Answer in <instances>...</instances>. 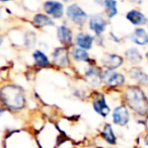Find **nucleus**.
Returning <instances> with one entry per match:
<instances>
[{
	"instance_id": "obj_23",
	"label": "nucleus",
	"mask_w": 148,
	"mask_h": 148,
	"mask_svg": "<svg viewBox=\"0 0 148 148\" xmlns=\"http://www.w3.org/2000/svg\"><path fill=\"white\" fill-rule=\"evenodd\" d=\"M36 43V36L33 33H29L25 35V45L27 47H34Z\"/></svg>"
},
{
	"instance_id": "obj_4",
	"label": "nucleus",
	"mask_w": 148,
	"mask_h": 148,
	"mask_svg": "<svg viewBox=\"0 0 148 148\" xmlns=\"http://www.w3.org/2000/svg\"><path fill=\"white\" fill-rule=\"evenodd\" d=\"M101 78L109 86H119L125 82V77L123 74L114 72L113 70L105 71L101 74Z\"/></svg>"
},
{
	"instance_id": "obj_24",
	"label": "nucleus",
	"mask_w": 148,
	"mask_h": 148,
	"mask_svg": "<svg viewBox=\"0 0 148 148\" xmlns=\"http://www.w3.org/2000/svg\"><path fill=\"white\" fill-rule=\"evenodd\" d=\"M144 143H145L146 145L148 146V134H147V135L145 136V138H144Z\"/></svg>"
},
{
	"instance_id": "obj_16",
	"label": "nucleus",
	"mask_w": 148,
	"mask_h": 148,
	"mask_svg": "<svg viewBox=\"0 0 148 148\" xmlns=\"http://www.w3.org/2000/svg\"><path fill=\"white\" fill-rule=\"evenodd\" d=\"M57 36L60 42L62 44H64V45H68V44H70L72 42V33L65 25H62V27H60L58 29Z\"/></svg>"
},
{
	"instance_id": "obj_5",
	"label": "nucleus",
	"mask_w": 148,
	"mask_h": 148,
	"mask_svg": "<svg viewBox=\"0 0 148 148\" xmlns=\"http://www.w3.org/2000/svg\"><path fill=\"white\" fill-rule=\"evenodd\" d=\"M130 119L129 111L125 106H119L114 110L113 113V121L116 125L125 126L128 124Z\"/></svg>"
},
{
	"instance_id": "obj_9",
	"label": "nucleus",
	"mask_w": 148,
	"mask_h": 148,
	"mask_svg": "<svg viewBox=\"0 0 148 148\" xmlns=\"http://www.w3.org/2000/svg\"><path fill=\"white\" fill-rule=\"evenodd\" d=\"M53 62L58 66H66L69 63L68 52L64 48H58L53 53Z\"/></svg>"
},
{
	"instance_id": "obj_11",
	"label": "nucleus",
	"mask_w": 148,
	"mask_h": 148,
	"mask_svg": "<svg viewBox=\"0 0 148 148\" xmlns=\"http://www.w3.org/2000/svg\"><path fill=\"white\" fill-rule=\"evenodd\" d=\"M103 64L108 68V70L116 69L123 64V58L116 54H110L103 58Z\"/></svg>"
},
{
	"instance_id": "obj_15",
	"label": "nucleus",
	"mask_w": 148,
	"mask_h": 148,
	"mask_svg": "<svg viewBox=\"0 0 148 148\" xmlns=\"http://www.w3.org/2000/svg\"><path fill=\"white\" fill-rule=\"evenodd\" d=\"M129 74H130V76H131V78L137 80L138 82L141 83V84L148 86V75L146 73H144L142 70H140L139 68H137V67L132 68V69L130 70Z\"/></svg>"
},
{
	"instance_id": "obj_8",
	"label": "nucleus",
	"mask_w": 148,
	"mask_h": 148,
	"mask_svg": "<svg viewBox=\"0 0 148 148\" xmlns=\"http://www.w3.org/2000/svg\"><path fill=\"white\" fill-rule=\"evenodd\" d=\"M45 10L48 14L53 15L55 18H60L63 15V5L57 1H48L45 3Z\"/></svg>"
},
{
	"instance_id": "obj_1",
	"label": "nucleus",
	"mask_w": 148,
	"mask_h": 148,
	"mask_svg": "<svg viewBox=\"0 0 148 148\" xmlns=\"http://www.w3.org/2000/svg\"><path fill=\"white\" fill-rule=\"evenodd\" d=\"M125 99L128 106L139 115L148 114V99L139 86H130L125 91Z\"/></svg>"
},
{
	"instance_id": "obj_13",
	"label": "nucleus",
	"mask_w": 148,
	"mask_h": 148,
	"mask_svg": "<svg viewBox=\"0 0 148 148\" xmlns=\"http://www.w3.org/2000/svg\"><path fill=\"white\" fill-rule=\"evenodd\" d=\"M85 76H86V80L89 84H91L92 86H97L99 84L101 79V74L99 72V70L95 69V68L91 67L87 70V72L85 73Z\"/></svg>"
},
{
	"instance_id": "obj_6",
	"label": "nucleus",
	"mask_w": 148,
	"mask_h": 148,
	"mask_svg": "<svg viewBox=\"0 0 148 148\" xmlns=\"http://www.w3.org/2000/svg\"><path fill=\"white\" fill-rule=\"evenodd\" d=\"M89 27L97 35H101L107 27V21L101 14L91 15L89 19Z\"/></svg>"
},
{
	"instance_id": "obj_10",
	"label": "nucleus",
	"mask_w": 148,
	"mask_h": 148,
	"mask_svg": "<svg viewBox=\"0 0 148 148\" xmlns=\"http://www.w3.org/2000/svg\"><path fill=\"white\" fill-rule=\"evenodd\" d=\"M93 109L97 114H99L103 117H107L110 114V108L106 103L105 97L101 95H99V97H97L95 101H93Z\"/></svg>"
},
{
	"instance_id": "obj_18",
	"label": "nucleus",
	"mask_w": 148,
	"mask_h": 148,
	"mask_svg": "<svg viewBox=\"0 0 148 148\" xmlns=\"http://www.w3.org/2000/svg\"><path fill=\"white\" fill-rule=\"evenodd\" d=\"M103 136L108 143L112 144V145L116 143V136H115V134H114L112 126L110 125V124H106L105 125L103 130Z\"/></svg>"
},
{
	"instance_id": "obj_21",
	"label": "nucleus",
	"mask_w": 148,
	"mask_h": 148,
	"mask_svg": "<svg viewBox=\"0 0 148 148\" xmlns=\"http://www.w3.org/2000/svg\"><path fill=\"white\" fill-rule=\"evenodd\" d=\"M34 59H35L36 63L39 66H42V67H46V66L49 65V59L41 51H36L34 53Z\"/></svg>"
},
{
	"instance_id": "obj_7",
	"label": "nucleus",
	"mask_w": 148,
	"mask_h": 148,
	"mask_svg": "<svg viewBox=\"0 0 148 148\" xmlns=\"http://www.w3.org/2000/svg\"><path fill=\"white\" fill-rule=\"evenodd\" d=\"M127 19L134 25H145L147 23L148 19L147 17L142 13L141 11L137 10V9H132L126 15Z\"/></svg>"
},
{
	"instance_id": "obj_25",
	"label": "nucleus",
	"mask_w": 148,
	"mask_h": 148,
	"mask_svg": "<svg viewBox=\"0 0 148 148\" xmlns=\"http://www.w3.org/2000/svg\"><path fill=\"white\" fill-rule=\"evenodd\" d=\"M146 59H147V61H148V52L146 53Z\"/></svg>"
},
{
	"instance_id": "obj_22",
	"label": "nucleus",
	"mask_w": 148,
	"mask_h": 148,
	"mask_svg": "<svg viewBox=\"0 0 148 148\" xmlns=\"http://www.w3.org/2000/svg\"><path fill=\"white\" fill-rule=\"evenodd\" d=\"M73 57L77 61H87L89 59V56L85 50L81 48H75L73 51Z\"/></svg>"
},
{
	"instance_id": "obj_2",
	"label": "nucleus",
	"mask_w": 148,
	"mask_h": 148,
	"mask_svg": "<svg viewBox=\"0 0 148 148\" xmlns=\"http://www.w3.org/2000/svg\"><path fill=\"white\" fill-rule=\"evenodd\" d=\"M0 99L7 107L13 110H19L25 105V95L19 87L7 85L0 90Z\"/></svg>"
},
{
	"instance_id": "obj_20",
	"label": "nucleus",
	"mask_w": 148,
	"mask_h": 148,
	"mask_svg": "<svg viewBox=\"0 0 148 148\" xmlns=\"http://www.w3.org/2000/svg\"><path fill=\"white\" fill-rule=\"evenodd\" d=\"M103 5L106 6V12H107L108 16H109L110 18L114 17L118 13L117 2H116V1H110V0H107V1L103 2Z\"/></svg>"
},
{
	"instance_id": "obj_14",
	"label": "nucleus",
	"mask_w": 148,
	"mask_h": 148,
	"mask_svg": "<svg viewBox=\"0 0 148 148\" xmlns=\"http://www.w3.org/2000/svg\"><path fill=\"white\" fill-rule=\"evenodd\" d=\"M93 38L88 34H78L76 37V44L83 50L90 49L91 45H92Z\"/></svg>"
},
{
	"instance_id": "obj_12",
	"label": "nucleus",
	"mask_w": 148,
	"mask_h": 148,
	"mask_svg": "<svg viewBox=\"0 0 148 148\" xmlns=\"http://www.w3.org/2000/svg\"><path fill=\"white\" fill-rule=\"evenodd\" d=\"M131 40L132 42H134L135 44L139 46H145L148 44V34L146 33V31L141 27H138L135 31L132 33L131 35Z\"/></svg>"
},
{
	"instance_id": "obj_17",
	"label": "nucleus",
	"mask_w": 148,
	"mask_h": 148,
	"mask_svg": "<svg viewBox=\"0 0 148 148\" xmlns=\"http://www.w3.org/2000/svg\"><path fill=\"white\" fill-rule=\"evenodd\" d=\"M126 58L132 64H138L142 61V55L136 48H130L126 51Z\"/></svg>"
},
{
	"instance_id": "obj_3",
	"label": "nucleus",
	"mask_w": 148,
	"mask_h": 148,
	"mask_svg": "<svg viewBox=\"0 0 148 148\" xmlns=\"http://www.w3.org/2000/svg\"><path fill=\"white\" fill-rule=\"evenodd\" d=\"M67 15L72 21H74L77 25H82L86 21L87 15L78 5L72 4L67 8Z\"/></svg>"
},
{
	"instance_id": "obj_19",
	"label": "nucleus",
	"mask_w": 148,
	"mask_h": 148,
	"mask_svg": "<svg viewBox=\"0 0 148 148\" xmlns=\"http://www.w3.org/2000/svg\"><path fill=\"white\" fill-rule=\"evenodd\" d=\"M34 23L39 27H45V25H54V23L49 16L44 14H37L34 17Z\"/></svg>"
}]
</instances>
